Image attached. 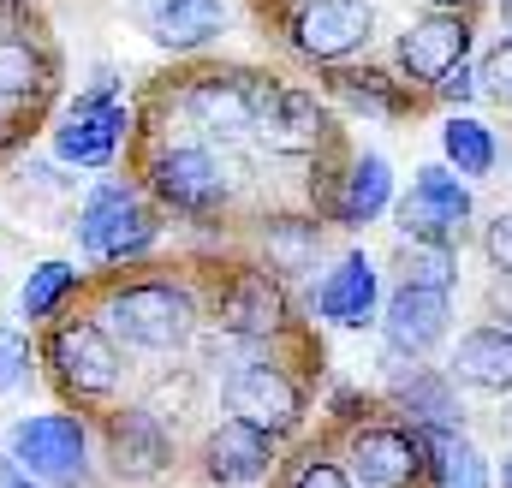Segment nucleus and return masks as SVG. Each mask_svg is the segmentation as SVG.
Segmentation results:
<instances>
[{
	"label": "nucleus",
	"mask_w": 512,
	"mask_h": 488,
	"mask_svg": "<svg viewBox=\"0 0 512 488\" xmlns=\"http://www.w3.org/2000/svg\"><path fill=\"white\" fill-rule=\"evenodd\" d=\"M441 149H447V161H453L465 179H483V173L495 167V131H489L483 120L453 114V120L441 125Z\"/></svg>",
	"instance_id": "obj_27"
},
{
	"label": "nucleus",
	"mask_w": 512,
	"mask_h": 488,
	"mask_svg": "<svg viewBox=\"0 0 512 488\" xmlns=\"http://www.w3.org/2000/svg\"><path fill=\"white\" fill-rule=\"evenodd\" d=\"M423 459H429L423 435H417V429H393V423L358 429V435H352V453H346L358 488H411L423 477Z\"/></svg>",
	"instance_id": "obj_12"
},
{
	"label": "nucleus",
	"mask_w": 512,
	"mask_h": 488,
	"mask_svg": "<svg viewBox=\"0 0 512 488\" xmlns=\"http://www.w3.org/2000/svg\"><path fill=\"white\" fill-rule=\"evenodd\" d=\"M292 488H358L352 483V471H340V465H328V459H316V465H304Z\"/></svg>",
	"instance_id": "obj_32"
},
{
	"label": "nucleus",
	"mask_w": 512,
	"mask_h": 488,
	"mask_svg": "<svg viewBox=\"0 0 512 488\" xmlns=\"http://www.w3.org/2000/svg\"><path fill=\"white\" fill-rule=\"evenodd\" d=\"M221 405H227V417L256 423V429H268V435H292V429L304 423V387H298L280 364H262V358L239 364L221 381Z\"/></svg>",
	"instance_id": "obj_7"
},
{
	"label": "nucleus",
	"mask_w": 512,
	"mask_h": 488,
	"mask_svg": "<svg viewBox=\"0 0 512 488\" xmlns=\"http://www.w3.org/2000/svg\"><path fill=\"white\" fill-rule=\"evenodd\" d=\"M227 30L221 0H143V36L167 54H197Z\"/></svg>",
	"instance_id": "obj_21"
},
{
	"label": "nucleus",
	"mask_w": 512,
	"mask_h": 488,
	"mask_svg": "<svg viewBox=\"0 0 512 488\" xmlns=\"http://www.w3.org/2000/svg\"><path fill=\"white\" fill-rule=\"evenodd\" d=\"M131 137V108L120 96H108V102H90V96H72L66 102V114L54 120L48 131V149H54V161L60 167H90V173H102V167H114L120 161V149H126Z\"/></svg>",
	"instance_id": "obj_6"
},
{
	"label": "nucleus",
	"mask_w": 512,
	"mask_h": 488,
	"mask_svg": "<svg viewBox=\"0 0 512 488\" xmlns=\"http://www.w3.org/2000/svg\"><path fill=\"white\" fill-rule=\"evenodd\" d=\"M465 54H471V24H465L459 12H429V18H417V24L399 36V66H405L417 84H435V78L453 72Z\"/></svg>",
	"instance_id": "obj_20"
},
{
	"label": "nucleus",
	"mask_w": 512,
	"mask_h": 488,
	"mask_svg": "<svg viewBox=\"0 0 512 488\" xmlns=\"http://www.w3.org/2000/svg\"><path fill=\"white\" fill-rule=\"evenodd\" d=\"M24 125H30V108H18V102H6V96H0V155H12V149H18Z\"/></svg>",
	"instance_id": "obj_33"
},
{
	"label": "nucleus",
	"mask_w": 512,
	"mask_h": 488,
	"mask_svg": "<svg viewBox=\"0 0 512 488\" xmlns=\"http://www.w3.org/2000/svg\"><path fill=\"white\" fill-rule=\"evenodd\" d=\"M72 239L90 262H143L161 239V221H155V209L143 203V191L131 179H96L78 197Z\"/></svg>",
	"instance_id": "obj_2"
},
{
	"label": "nucleus",
	"mask_w": 512,
	"mask_h": 488,
	"mask_svg": "<svg viewBox=\"0 0 512 488\" xmlns=\"http://www.w3.org/2000/svg\"><path fill=\"white\" fill-rule=\"evenodd\" d=\"M221 334L233 340H268L286 328V292H280V274H262V268H245L227 280L221 292Z\"/></svg>",
	"instance_id": "obj_17"
},
{
	"label": "nucleus",
	"mask_w": 512,
	"mask_h": 488,
	"mask_svg": "<svg viewBox=\"0 0 512 488\" xmlns=\"http://www.w3.org/2000/svg\"><path fill=\"white\" fill-rule=\"evenodd\" d=\"M453 381L477 393H512V328H471L453 346Z\"/></svg>",
	"instance_id": "obj_22"
},
{
	"label": "nucleus",
	"mask_w": 512,
	"mask_h": 488,
	"mask_svg": "<svg viewBox=\"0 0 512 488\" xmlns=\"http://www.w3.org/2000/svg\"><path fill=\"white\" fill-rule=\"evenodd\" d=\"M477 90H483L495 108H507V114H512V42L489 48V60L477 66Z\"/></svg>",
	"instance_id": "obj_30"
},
{
	"label": "nucleus",
	"mask_w": 512,
	"mask_h": 488,
	"mask_svg": "<svg viewBox=\"0 0 512 488\" xmlns=\"http://www.w3.org/2000/svg\"><path fill=\"white\" fill-rule=\"evenodd\" d=\"M42 369L60 381L66 399L90 405V399H114L120 381H126V358H120V340L108 334L102 316H78V322H54L48 340L36 346Z\"/></svg>",
	"instance_id": "obj_3"
},
{
	"label": "nucleus",
	"mask_w": 512,
	"mask_h": 488,
	"mask_svg": "<svg viewBox=\"0 0 512 488\" xmlns=\"http://www.w3.org/2000/svg\"><path fill=\"white\" fill-rule=\"evenodd\" d=\"M465 221H471V191H465L447 167H423V173L411 179V191L399 197V233H405V239L447 244Z\"/></svg>",
	"instance_id": "obj_13"
},
{
	"label": "nucleus",
	"mask_w": 512,
	"mask_h": 488,
	"mask_svg": "<svg viewBox=\"0 0 512 488\" xmlns=\"http://www.w3.org/2000/svg\"><path fill=\"white\" fill-rule=\"evenodd\" d=\"M447 322H453V298L441 286H399L382 310V334L387 352H405V358H423L429 346L447 340Z\"/></svg>",
	"instance_id": "obj_15"
},
{
	"label": "nucleus",
	"mask_w": 512,
	"mask_h": 488,
	"mask_svg": "<svg viewBox=\"0 0 512 488\" xmlns=\"http://www.w3.org/2000/svg\"><path fill=\"white\" fill-rule=\"evenodd\" d=\"M0 488H66V483H48V477H30L6 447H0Z\"/></svg>",
	"instance_id": "obj_35"
},
{
	"label": "nucleus",
	"mask_w": 512,
	"mask_h": 488,
	"mask_svg": "<svg viewBox=\"0 0 512 488\" xmlns=\"http://www.w3.org/2000/svg\"><path fill=\"white\" fill-rule=\"evenodd\" d=\"M507 488H512V453H507Z\"/></svg>",
	"instance_id": "obj_38"
},
{
	"label": "nucleus",
	"mask_w": 512,
	"mask_h": 488,
	"mask_svg": "<svg viewBox=\"0 0 512 488\" xmlns=\"http://www.w3.org/2000/svg\"><path fill=\"white\" fill-rule=\"evenodd\" d=\"M256 102H262V84L239 78V72H209V78L185 84V114L209 137H245L256 125Z\"/></svg>",
	"instance_id": "obj_16"
},
{
	"label": "nucleus",
	"mask_w": 512,
	"mask_h": 488,
	"mask_svg": "<svg viewBox=\"0 0 512 488\" xmlns=\"http://www.w3.org/2000/svg\"><path fill=\"white\" fill-rule=\"evenodd\" d=\"M262 250H268V274H280V280L310 274L316 256H322V227L316 221H292V215L262 221Z\"/></svg>",
	"instance_id": "obj_25"
},
{
	"label": "nucleus",
	"mask_w": 512,
	"mask_h": 488,
	"mask_svg": "<svg viewBox=\"0 0 512 488\" xmlns=\"http://www.w3.org/2000/svg\"><path fill=\"white\" fill-rule=\"evenodd\" d=\"M274 471V435L256 429V423H239V417H221L209 435H203V477L221 488H245L262 483Z\"/></svg>",
	"instance_id": "obj_14"
},
{
	"label": "nucleus",
	"mask_w": 512,
	"mask_h": 488,
	"mask_svg": "<svg viewBox=\"0 0 512 488\" xmlns=\"http://www.w3.org/2000/svg\"><path fill=\"white\" fill-rule=\"evenodd\" d=\"M102 447L120 483H155L173 471V429L155 405H120L102 429Z\"/></svg>",
	"instance_id": "obj_9"
},
{
	"label": "nucleus",
	"mask_w": 512,
	"mask_h": 488,
	"mask_svg": "<svg viewBox=\"0 0 512 488\" xmlns=\"http://www.w3.org/2000/svg\"><path fill=\"white\" fill-rule=\"evenodd\" d=\"M328 90L346 102V108H358V114H405V96L387 84L382 72H358V66H346V60H334L328 66Z\"/></svg>",
	"instance_id": "obj_26"
},
{
	"label": "nucleus",
	"mask_w": 512,
	"mask_h": 488,
	"mask_svg": "<svg viewBox=\"0 0 512 488\" xmlns=\"http://www.w3.org/2000/svg\"><path fill=\"white\" fill-rule=\"evenodd\" d=\"M30 369H36V346H30V334L12 328V322H0V399L18 393V387L30 381Z\"/></svg>",
	"instance_id": "obj_29"
},
{
	"label": "nucleus",
	"mask_w": 512,
	"mask_h": 488,
	"mask_svg": "<svg viewBox=\"0 0 512 488\" xmlns=\"http://www.w3.org/2000/svg\"><path fill=\"white\" fill-rule=\"evenodd\" d=\"M435 90H441L447 102H471V96H477V72H465V60H459L453 72H441V78H435Z\"/></svg>",
	"instance_id": "obj_34"
},
{
	"label": "nucleus",
	"mask_w": 512,
	"mask_h": 488,
	"mask_svg": "<svg viewBox=\"0 0 512 488\" xmlns=\"http://www.w3.org/2000/svg\"><path fill=\"white\" fill-rule=\"evenodd\" d=\"M54 84H60V54L48 48V36L30 30V18L0 24V96L36 114L48 108Z\"/></svg>",
	"instance_id": "obj_11"
},
{
	"label": "nucleus",
	"mask_w": 512,
	"mask_h": 488,
	"mask_svg": "<svg viewBox=\"0 0 512 488\" xmlns=\"http://www.w3.org/2000/svg\"><path fill=\"white\" fill-rule=\"evenodd\" d=\"M387 197H393V167H387L382 155H358L352 173L340 179V197L328 203V215L340 227H370L387 209Z\"/></svg>",
	"instance_id": "obj_24"
},
{
	"label": "nucleus",
	"mask_w": 512,
	"mask_h": 488,
	"mask_svg": "<svg viewBox=\"0 0 512 488\" xmlns=\"http://www.w3.org/2000/svg\"><path fill=\"white\" fill-rule=\"evenodd\" d=\"M143 179H149V197H155L161 209L191 215V221H203V215L227 209V197H233L227 167H221L203 143H161V149L149 155Z\"/></svg>",
	"instance_id": "obj_5"
},
{
	"label": "nucleus",
	"mask_w": 512,
	"mask_h": 488,
	"mask_svg": "<svg viewBox=\"0 0 512 488\" xmlns=\"http://www.w3.org/2000/svg\"><path fill=\"white\" fill-rule=\"evenodd\" d=\"M429 6H465V0H429Z\"/></svg>",
	"instance_id": "obj_37"
},
{
	"label": "nucleus",
	"mask_w": 512,
	"mask_h": 488,
	"mask_svg": "<svg viewBox=\"0 0 512 488\" xmlns=\"http://www.w3.org/2000/svg\"><path fill=\"white\" fill-rule=\"evenodd\" d=\"M78 286H84L78 262H66V256H48V262H36V268L24 274V286H18V316H24L30 328H42V322H60V316H66V304L78 298Z\"/></svg>",
	"instance_id": "obj_23"
},
{
	"label": "nucleus",
	"mask_w": 512,
	"mask_h": 488,
	"mask_svg": "<svg viewBox=\"0 0 512 488\" xmlns=\"http://www.w3.org/2000/svg\"><path fill=\"white\" fill-rule=\"evenodd\" d=\"M399 274H405L411 286H441V292L459 280L453 250H447V244H429V239H405V250H399Z\"/></svg>",
	"instance_id": "obj_28"
},
{
	"label": "nucleus",
	"mask_w": 512,
	"mask_h": 488,
	"mask_svg": "<svg viewBox=\"0 0 512 488\" xmlns=\"http://www.w3.org/2000/svg\"><path fill=\"white\" fill-rule=\"evenodd\" d=\"M251 137L274 155H310L328 143V108L316 102V90H298V84H262V102H256V125Z\"/></svg>",
	"instance_id": "obj_10"
},
{
	"label": "nucleus",
	"mask_w": 512,
	"mask_h": 488,
	"mask_svg": "<svg viewBox=\"0 0 512 488\" xmlns=\"http://www.w3.org/2000/svg\"><path fill=\"white\" fill-rule=\"evenodd\" d=\"M376 298H382L376 262L364 250H346L316 286V316L334 328H364V322H376Z\"/></svg>",
	"instance_id": "obj_19"
},
{
	"label": "nucleus",
	"mask_w": 512,
	"mask_h": 488,
	"mask_svg": "<svg viewBox=\"0 0 512 488\" xmlns=\"http://www.w3.org/2000/svg\"><path fill=\"white\" fill-rule=\"evenodd\" d=\"M483 250H489V262L512 274V209H501L495 221H489V233H483Z\"/></svg>",
	"instance_id": "obj_31"
},
{
	"label": "nucleus",
	"mask_w": 512,
	"mask_h": 488,
	"mask_svg": "<svg viewBox=\"0 0 512 488\" xmlns=\"http://www.w3.org/2000/svg\"><path fill=\"white\" fill-rule=\"evenodd\" d=\"M370 30H376V6L370 0H298V12L286 24L292 48L304 60H316V66H334V60L358 54L370 42Z\"/></svg>",
	"instance_id": "obj_8"
},
{
	"label": "nucleus",
	"mask_w": 512,
	"mask_h": 488,
	"mask_svg": "<svg viewBox=\"0 0 512 488\" xmlns=\"http://www.w3.org/2000/svg\"><path fill=\"white\" fill-rule=\"evenodd\" d=\"M501 18H507V24H512V0H501Z\"/></svg>",
	"instance_id": "obj_36"
},
{
	"label": "nucleus",
	"mask_w": 512,
	"mask_h": 488,
	"mask_svg": "<svg viewBox=\"0 0 512 488\" xmlns=\"http://www.w3.org/2000/svg\"><path fill=\"white\" fill-rule=\"evenodd\" d=\"M382 364H387V375H393V399L411 411V429H429V435H459L465 411H459V399H453L447 375L417 369V358H405V352H387Z\"/></svg>",
	"instance_id": "obj_18"
},
{
	"label": "nucleus",
	"mask_w": 512,
	"mask_h": 488,
	"mask_svg": "<svg viewBox=\"0 0 512 488\" xmlns=\"http://www.w3.org/2000/svg\"><path fill=\"white\" fill-rule=\"evenodd\" d=\"M102 322L131 352H179L197 334V298L179 280H120L102 292Z\"/></svg>",
	"instance_id": "obj_1"
},
{
	"label": "nucleus",
	"mask_w": 512,
	"mask_h": 488,
	"mask_svg": "<svg viewBox=\"0 0 512 488\" xmlns=\"http://www.w3.org/2000/svg\"><path fill=\"white\" fill-rule=\"evenodd\" d=\"M6 453L48 483L84 488L90 483V423L72 411H36V417H12L6 429Z\"/></svg>",
	"instance_id": "obj_4"
}]
</instances>
